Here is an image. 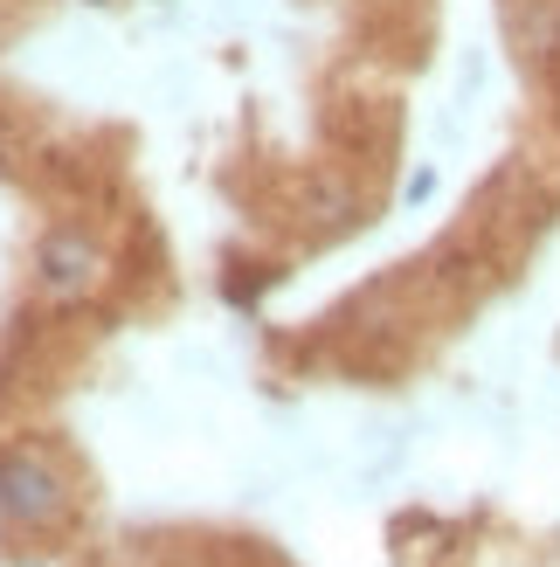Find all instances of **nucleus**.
Returning a JSON list of instances; mask_svg holds the SVG:
<instances>
[{"label":"nucleus","instance_id":"obj_1","mask_svg":"<svg viewBox=\"0 0 560 567\" xmlns=\"http://www.w3.org/2000/svg\"><path fill=\"white\" fill-rule=\"evenodd\" d=\"M70 513V477L55 471V457L42 450H8L0 457V519L21 533H49Z\"/></svg>","mask_w":560,"mask_h":567},{"label":"nucleus","instance_id":"obj_2","mask_svg":"<svg viewBox=\"0 0 560 567\" xmlns=\"http://www.w3.org/2000/svg\"><path fill=\"white\" fill-rule=\"evenodd\" d=\"M35 277H42V291L49 298H83V291H97L104 284V249L83 236V229H49L42 249H35Z\"/></svg>","mask_w":560,"mask_h":567}]
</instances>
